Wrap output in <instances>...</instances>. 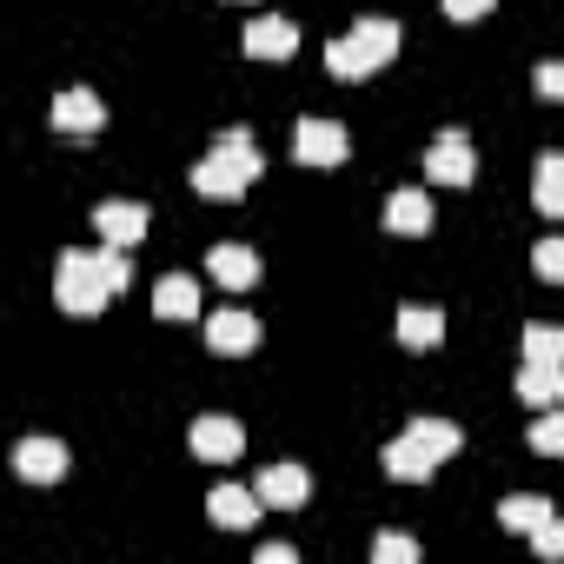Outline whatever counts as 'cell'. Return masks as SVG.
I'll return each mask as SVG.
<instances>
[{
  "mask_svg": "<svg viewBox=\"0 0 564 564\" xmlns=\"http://www.w3.org/2000/svg\"><path fill=\"white\" fill-rule=\"evenodd\" d=\"M193 458H206V465H232L239 452H246V432H239V419H193Z\"/></svg>",
  "mask_w": 564,
  "mask_h": 564,
  "instance_id": "cell-7",
  "label": "cell"
},
{
  "mask_svg": "<svg viewBox=\"0 0 564 564\" xmlns=\"http://www.w3.org/2000/svg\"><path fill=\"white\" fill-rule=\"evenodd\" d=\"M54 127H61V133H74V140L100 133V127H107V107H100V94H94V87H67V94L54 100Z\"/></svg>",
  "mask_w": 564,
  "mask_h": 564,
  "instance_id": "cell-9",
  "label": "cell"
},
{
  "mask_svg": "<svg viewBox=\"0 0 564 564\" xmlns=\"http://www.w3.org/2000/svg\"><path fill=\"white\" fill-rule=\"evenodd\" d=\"M252 491H259L272 511H300V505H306V491H313V478H306V465H265Z\"/></svg>",
  "mask_w": 564,
  "mask_h": 564,
  "instance_id": "cell-10",
  "label": "cell"
},
{
  "mask_svg": "<svg viewBox=\"0 0 564 564\" xmlns=\"http://www.w3.org/2000/svg\"><path fill=\"white\" fill-rule=\"evenodd\" d=\"M524 359H557L564 366V326H524Z\"/></svg>",
  "mask_w": 564,
  "mask_h": 564,
  "instance_id": "cell-23",
  "label": "cell"
},
{
  "mask_svg": "<svg viewBox=\"0 0 564 564\" xmlns=\"http://www.w3.org/2000/svg\"><path fill=\"white\" fill-rule=\"evenodd\" d=\"M419 557V544L405 538V531H386V538H372V564H412Z\"/></svg>",
  "mask_w": 564,
  "mask_h": 564,
  "instance_id": "cell-25",
  "label": "cell"
},
{
  "mask_svg": "<svg viewBox=\"0 0 564 564\" xmlns=\"http://www.w3.org/2000/svg\"><path fill=\"white\" fill-rule=\"evenodd\" d=\"M386 226H392V232H432V193L399 186V193L386 199Z\"/></svg>",
  "mask_w": 564,
  "mask_h": 564,
  "instance_id": "cell-16",
  "label": "cell"
},
{
  "mask_svg": "<svg viewBox=\"0 0 564 564\" xmlns=\"http://www.w3.org/2000/svg\"><path fill=\"white\" fill-rule=\"evenodd\" d=\"M531 87H538L544 100H564V61H544V67L531 74Z\"/></svg>",
  "mask_w": 564,
  "mask_h": 564,
  "instance_id": "cell-27",
  "label": "cell"
},
{
  "mask_svg": "<svg viewBox=\"0 0 564 564\" xmlns=\"http://www.w3.org/2000/svg\"><path fill=\"white\" fill-rule=\"evenodd\" d=\"M259 173H265V160H259L252 133H246V127H232V133H219V140H213V153L193 166V193H206V199H239Z\"/></svg>",
  "mask_w": 564,
  "mask_h": 564,
  "instance_id": "cell-2",
  "label": "cell"
},
{
  "mask_svg": "<svg viewBox=\"0 0 564 564\" xmlns=\"http://www.w3.org/2000/svg\"><path fill=\"white\" fill-rule=\"evenodd\" d=\"M153 313L160 319H193L199 313V286H193L186 272H166L160 286H153Z\"/></svg>",
  "mask_w": 564,
  "mask_h": 564,
  "instance_id": "cell-18",
  "label": "cell"
},
{
  "mask_svg": "<svg viewBox=\"0 0 564 564\" xmlns=\"http://www.w3.org/2000/svg\"><path fill=\"white\" fill-rule=\"evenodd\" d=\"M465 445V432L452 425V419H412L405 425V438H392L386 445V471L399 478V485H425L452 452Z\"/></svg>",
  "mask_w": 564,
  "mask_h": 564,
  "instance_id": "cell-1",
  "label": "cell"
},
{
  "mask_svg": "<svg viewBox=\"0 0 564 564\" xmlns=\"http://www.w3.org/2000/svg\"><path fill=\"white\" fill-rule=\"evenodd\" d=\"M531 452L564 458V405H544V419H531Z\"/></svg>",
  "mask_w": 564,
  "mask_h": 564,
  "instance_id": "cell-22",
  "label": "cell"
},
{
  "mask_svg": "<svg viewBox=\"0 0 564 564\" xmlns=\"http://www.w3.org/2000/svg\"><path fill=\"white\" fill-rule=\"evenodd\" d=\"M392 54H399V21H359L352 34H339V41L326 47V67H333L339 80H366V74H379Z\"/></svg>",
  "mask_w": 564,
  "mask_h": 564,
  "instance_id": "cell-3",
  "label": "cell"
},
{
  "mask_svg": "<svg viewBox=\"0 0 564 564\" xmlns=\"http://www.w3.org/2000/svg\"><path fill=\"white\" fill-rule=\"evenodd\" d=\"M14 471L34 478V485H54V478H67V445L61 438H21L14 445Z\"/></svg>",
  "mask_w": 564,
  "mask_h": 564,
  "instance_id": "cell-12",
  "label": "cell"
},
{
  "mask_svg": "<svg viewBox=\"0 0 564 564\" xmlns=\"http://www.w3.org/2000/svg\"><path fill=\"white\" fill-rule=\"evenodd\" d=\"M531 551H538V557H564V518H544V524L531 531Z\"/></svg>",
  "mask_w": 564,
  "mask_h": 564,
  "instance_id": "cell-26",
  "label": "cell"
},
{
  "mask_svg": "<svg viewBox=\"0 0 564 564\" xmlns=\"http://www.w3.org/2000/svg\"><path fill=\"white\" fill-rule=\"evenodd\" d=\"M54 300L74 313V319H87V313H107V300H113V279H107V265H100V252H61V279H54Z\"/></svg>",
  "mask_w": 564,
  "mask_h": 564,
  "instance_id": "cell-4",
  "label": "cell"
},
{
  "mask_svg": "<svg viewBox=\"0 0 564 564\" xmlns=\"http://www.w3.org/2000/svg\"><path fill=\"white\" fill-rule=\"evenodd\" d=\"M531 265H538V279H544V286H564V232H557V239H538Z\"/></svg>",
  "mask_w": 564,
  "mask_h": 564,
  "instance_id": "cell-24",
  "label": "cell"
},
{
  "mask_svg": "<svg viewBox=\"0 0 564 564\" xmlns=\"http://www.w3.org/2000/svg\"><path fill=\"white\" fill-rule=\"evenodd\" d=\"M491 8H498V0H445V14H452V21H485Z\"/></svg>",
  "mask_w": 564,
  "mask_h": 564,
  "instance_id": "cell-28",
  "label": "cell"
},
{
  "mask_svg": "<svg viewBox=\"0 0 564 564\" xmlns=\"http://www.w3.org/2000/svg\"><path fill=\"white\" fill-rule=\"evenodd\" d=\"M346 153H352V140H346L339 120H313V113H306V120L293 127V160H300V166H339Z\"/></svg>",
  "mask_w": 564,
  "mask_h": 564,
  "instance_id": "cell-5",
  "label": "cell"
},
{
  "mask_svg": "<svg viewBox=\"0 0 564 564\" xmlns=\"http://www.w3.org/2000/svg\"><path fill=\"white\" fill-rule=\"evenodd\" d=\"M531 199H538V213L564 219V153H544V160H538V186H531Z\"/></svg>",
  "mask_w": 564,
  "mask_h": 564,
  "instance_id": "cell-21",
  "label": "cell"
},
{
  "mask_svg": "<svg viewBox=\"0 0 564 564\" xmlns=\"http://www.w3.org/2000/svg\"><path fill=\"white\" fill-rule=\"evenodd\" d=\"M259 491H246V485H213V498H206V511H213V524H226V531H246L252 518H259Z\"/></svg>",
  "mask_w": 564,
  "mask_h": 564,
  "instance_id": "cell-15",
  "label": "cell"
},
{
  "mask_svg": "<svg viewBox=\"0 0 564 564\" xmlns=\"http://www.w3.org/2000/svg\"><path fill=\"white\" fill-rule=\"evenodd\" d=\"M518 399L524 405H564V366L557 359H524L518 366Z\"/></svg>",
  "mask_w": 564,
  "mask_h": 564,
  "instance_id": "cell-14",
  "label": "cell"
},
{
  "mask_svg": "<svg viewBox=\"0 0 564 564\" xmlns=\"http://www.w3.org/2000/svg\"><path fill=\"white\" fill-rule=\"evenodd\" d=\"M94 232L113 239V246H140V239H147V206H133V199H107V206H94Z\"/></svg>",
  "mask_w": 564,
  "mask_h": 564,
  "instance_id": "cell-13",
  "label": "cell"
},
{
  "mask_svg": "<svg viewBox=\"0 0 564 564\" xmlns=\"http://www.w3.org/2000/svg\"><path fill=\"white\" fill-rule=\"evenodd\" d=\"M213 279L226 293H246L252 279H259V252L252 246H213Z\"/></svg>",
  "mask_w": 564,
  "mask_h": 564,
  "instance_id": "cell-17",
  "label": "cell"
},
{
  "mask_svg": "<svg viewBox=\"0 0 564 564\" xmlns=\"http://www.w3.org/2000/svg\"><path fill=\"white\" fill-rule=\"evenodd\" d=\"M252 61H293L300 54V28L286 21V14H265V21H252L246 28V41H239Z\"/></svg>",
  "mask_w": 564,
  "mask_h": 564,
  "instance_id": "cell-8",
  "label": "cell"
},
{
  "mask_svg": "<svg viewBox=\"0 0 564 564\" xmlns=\"http://www.w3.org/2000/svg\"><path fill=\"white\" fill-rule=\"evenodd\" d=\"M478 173V153H471V140L452 127V133H438L432 140V153H425V180H438V186H465Z\"/></svg>",
  "mask_w": 564,
  "mask_h": 564,
  "instance_id": "cell-6",
  "label": "cell"
},
{
  "mask_svg": "<svg viewBox=\"0 0 564 564\" xmlns=\"http://www.w3.org/2000/svg\"><path fill=\"white\" fill-rule=\"evenodd\" d=\"M399 339H405L412 352H432V346L445 339V313H438V306H405V313H399Z\"/></svg>",
  "mask_w": 564,
  "mask_h": 564,
  "instance_id": "cell-19",
  "label": "cell"
},
{
  "mask_svg": "<svg viewBox=\"0 0 564 564\" xmlns=\"http://www.w3.org/2000/svg\"><path fill=\"white\" fill-rule=\"evenodd\" d=\"M544 518H551V498H538V491H518V498L498 505V524H505V531H524V538H531Z\"/></svg>",
  "mask_w": 564,
  "mask_h": 564,
  "instance_id": "cell-20",
  "label": "cell"
},
{
  "mask_svg": "<svg viewBox=\"0 0 564 564\" xmlns=\"http://www.w3.org/2000/svg\"><path fill=\"white\" fill-rule=\"evenodd\" d=\"M206 346H213V352H226V359H239V352H252V346H259V319H252V313H239V306H226V313H213V319H206Z\"/></svg>",
  "mask_w": 564,
  "mask_h": 564,
  "instance_id": "cell-11",
  "label": "cell"
}]
</instances>
